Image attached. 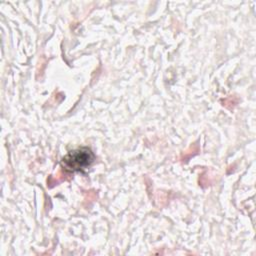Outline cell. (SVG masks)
Masks as SVG:
<instances>
[{
	"label": "cell",
	"mask_w": 256,
	"mask_h": 256,
	"mask_svg": "<svg viewBox=\"0 0 256 256\" xmlns=\"http://www.w3.org/2000/svg\"><path fill=\"white\" fill-rule=\"evenodd\" d=\"M95 156L90 148L82 147L70 151L62 159V165L69 171H80L94 162Z\"/></svg>",
	"instance_id": "obj_1"
}]
</instances>
